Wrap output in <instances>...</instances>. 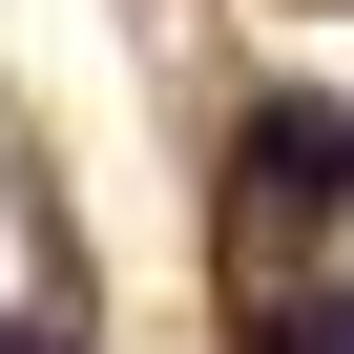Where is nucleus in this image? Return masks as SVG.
<instances>
[{
    "label": "nucleus",
    "instance_id": "f257e3e1",
    "mask_svg": "<svg viewBox=\"0 0 354 354\" xmlns=\"http://www.w3.org/2000/svg\"><path fill=\"white\" fill-rule=\"evenodd\" d=\"M250 167L313 209V188H354V125H333V104H271V125H250Z\"/></svg>",
    "mask_w": 354,
    "mask_h": 354
},
{
    "label": "nucleus",
    "instance_id": "f03ea898",
    "mask_svg": "<svg viewBox=\"0 0 354 354\" xmlns=\"http://www.w3.org/2000/svg\"><path fill=\"white\" fill-rule=\"evenodd\" d=\"M0 354H63V333H0Z\"/></svg>",
    "mask_w": 354,
    "mask_h": 354
}]
</instances>
